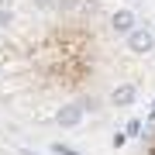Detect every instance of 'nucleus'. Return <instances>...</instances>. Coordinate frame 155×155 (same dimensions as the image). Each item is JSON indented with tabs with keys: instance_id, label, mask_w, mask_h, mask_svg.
Masks as SVG:
<instances>
[{
	"instance_id": "nucleus-7",
	"label": "nucleus",
	"mask_w": 155,
	"mask_h": 155,
	"mask_svg": "<svg viewBox=\"0 0 155 155\" xmlns=\"http://www.w3.org/2000/svg\"><path fill=\"white\" fill-rule=\"evenodd\" d=\"M11 24V11H0V28H7Z\"/></svg>"
},
{
	"instance_id": "nucleus-10",
	"label": "nucleus",
	"mask_w": 155,
	"mask_h": 155,
	"mask_svg": "<svg viewBox=\"0 0 155 155\" xmlns=\"http://www.w3.org/2000/svg\"><path fill=\"white\" fill-rule=\"evenodd\" d=\"M0 4H4V0H0Z\"/></svg>"
},
{
	"instance_id": "nucleus-2",
	"label": "nucleus",
	"mask_w": 155,
	"mask_h": 155,
	"mask_svg": "<svg viewBox=\"0 0 155 155\" xmlns=\"http://www.w3.org/2000/svg\"><path fill=\"white\" fill-rule=\"evenodd\" d=\"M83 114H86L83 104H69V107H62V110L55 114V121H59L62 127H76L79 121H83Z\"/></svg>"
},
{
	"instance_id": "nucleus-1",
	"label": "nucleus",
	"mask_w": 155,
	"mask_h": 155,
	"mask_svg": "<svg viewBox=\"0 0 155 155\" xmlns=\"http://www.w3.org/2000/svg\"><path fill=\"white\" fill-rule=\"evenodd\" d=\"M127 48L138 52V55H145V52H152V48H155V35H152L148 24H145V28H134L131 35H127Z\"/></svg>"
},
{
	"instance_id": "nucleus-4",
	"label": "nucleus",
	"mask_w": 155,
	"mask_h": 155,
	"mask_svg": "<svg viewBox=\"0 0 155 155\" xmlns=\"http://www.w3.org/2000/svg\"><path fill=\"white\" fill-rule=\"evenodd\" d=\"M114 31L131 35V31H134V14H131V11H117V14H114Z\"/></svg>"
},
{
	"instance_id": "nucleus-5",
	"label": "nucleus",
	"mask_w": 155,
	"mask_h": 155,
	"mask_svg": "<svg viewBox=\"0 0 155 155\" xmlns=\"http://www.w3.org/2000/svg\"><path fill=\"white\" fill-rule=\"evenodd\" d=\"M52 152H55V155H79L72 145H62V141H55V145H52Z\"/></svg>"
},
{
	"instance_id": "nucleus-9",
	"label": "nucleus",
	"mask_w": 155,
	"mask_h": 155,
	"mask_svg": "<svg viewBox=\"0 0 155 155\" xmlns=\"http://www.w3.org/2000/svg\"><path fill=\"white\" fill-rule=\"evenodd\" d=\"M24 155H35V152H24Z\"/></svg>"
},
{
	"instance_id": "nucleus-6",
	"label": "nucleus",
	"mask_w": 155,
	"mask_h": 155,
	"mask_svg": "<svg viewBox=\"0 0 155 155\" xmlns=\"http://www.w3.org/2000/svg\"><path fill=\"white\" fill-rule=\"evenodd\" d=\"M141 127H145L141 121H127V134H134V138H138V131H141Z\"/></svg>"
},
{
	"instance_id": "nucleus-3",
	"label": "nucleus",
	"mask_w": 155,
	"mask_h": 155,
	"mask_svg": "<svg viewBox=\"0 0 155 155\" xmlns=\"http://www.w3.org/2000/svg\"><path fill=\"white\" fill-rule=\"evenodd\" d=\"M134 97H138V90H134L131 83H127V86H117L114 93H110V100H114L117 107H127V104H134Z\"/></svg>"
},
{
	"instance_id": "nucleus-8",
	"label": "nucleus",
	"mask_w": 155,
	"mask_h": 155,
	"mask_svg": "<svg viewBox=\"0 0 155 155\" xmlns=\"http://www.w3.org/2000/svg\"><path fill=\"white\" fill-rule=\"evenodd\" d=\"M148 121H155V104H152V110H148Z\"/></svg>"
}]
</instances>
